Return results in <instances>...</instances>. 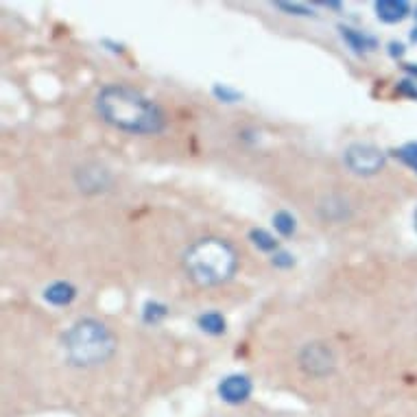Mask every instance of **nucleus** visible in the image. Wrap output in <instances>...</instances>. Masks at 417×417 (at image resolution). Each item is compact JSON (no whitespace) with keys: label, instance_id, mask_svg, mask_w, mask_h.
<instances>
[{"label":"nucleus","instance_id":"1","mask_svg":"<svg viewBox=\"0 0 417 417\" xmlns=\"http://www.w3.org/2000/svg\"><path fill=\"white\" fill-rule=\"evenodd\" d=\"M96 110L114 129L138 136H153L167 125V116L158 103L129 85L103 87L96 96Z\"/></svg>","mask_w":417,"mask_h":417},{"label":"nucleus","instance_id":"2","mask_svg":"<svg viewBox=\"0 0 417 417\" xmlns=\"http://www.w3.org/2000/svg\"><path fill=\"white\" fill-rule=\"evenodd\" d=\"M184 266L188 278L199 287H219L228 282L236 266H238V254L236 249L216 236L199 238L192 243L184 254Z\"/></svg>","mask_w":417,"mask_h":417},{"label":"nucleus","instance_id":"3","mask_svg":"<svg viewBox=\"0 0 417 417\" xmlns=\"http://www.w3.org/2000/svg\"><path fill=\"white\" fill-rule=\"evenodd\" d=\"M64 354L72 367H96L112 359L116 352V339L110 327L99 319L74 321L64 334Z\"/></svg>","mask_w":417,"mask_h":417},{"label":"nucleus","instance_id":"4","mask_svg":"<svg viewBox=\"0 0 417 417\" xmlns=\"http://www.w3.org/2000/svg\"><path fill=\"white\" fill-rule=\"evenodd\" d=\"M343 162L350 169V173L359 177H371L384 169L386 153L380 146L369 144V142H354L346 148Z\"/></svg>","mask_w":417,"mask_h":417},{"label":"nucleus","instance_id":"5","mask_svg":"<svg viewBox=\"0 0 417 417\" xmlns=\"http://www.w3.org/2000/svg\"><path fill=\"white\" fill-rule=\"evenodd\" d=\"M300 367L306 376H312V378L330 376L337 369L334 352L325 343H321V341H312V343H306L300 352Z\"/></svg>","mask_w":417,"mask_h":417},{"label":"nucleus","instance_id":"6","mask_svg":"<svg viewBox=\"0 0 417 417\" xmlns=\"http://www.w3.org/2000/svg\"><path fill=\"white\" fill-rule=\"evenodd\" d=\"M251 391H254V384H251V380L245 374H232L219 382V398L232 407L245 405Z\"/></svg>","mask_w":417,"mask_h":417},{"label":"nucleus","instance_id":"7","mask_svg":"<svg viewBox=\"0 0 417 417\" xmlns=\"http://www.w3.org/2000/svg\"><path fill=\"white\" fill-rule=\"evenodd\" d=\"M74 180H77V186L81 188V192L92 195V192L108 190V186L112 184V175L108 173V169L99 167V164H85V167L77 171Z\"/></svg>","mask_w":417,"mask_h":417},{"label":"nucleus","instance_id":"8","mask_svg":"<svg viewBox=\"0 0 417 417\" xmlns=\"http://www.w3.org/2000/svg\"><path fill=\"white\" fill-rule=\"evenodd\" d=\"M339 33H341V40H343L352 49V53H356V55H365V53H371V51L378 49L376 37H371L363 31H356V28H352V26L339 24Z\"/></svg>","mask_w":417,"mask_h":417},{"label":"nucleus","instance_id":"9","mask_svg":"<svg viewBox=\"0 0 417 417\" xmlns=\"http://www.w3.org/2000/svg\"><path fill=\"white\" fill-rule=\"evenodd\" d=\"M374 9H376L378 20H382L386 24H398L411 13V5L407 0H378Z\"/></svg>","mask_w":417,"mask_h":417},{"label":"nucleus","instance_id":"10","mask_svg":"<svg viewBox=\"0 0 417 417\" xmlns=\"http://www.w3.org/2000/svg\"><path fill=\"white\" fill-rule=\"evenodd\" d=\"M74 297H77V289L70 282H53L51 287L44 289V302L51 306H68L74 302Z\"/></svg>","mask_w":417,"mask_h":417},{"label":"nucleus","instance_id":"11","mask_svg":"<svg viewBox=\"0 0 417 417\" xmlns=\"http://www.w3.org/2000/svg\"><path fill=\"white\" fill-rule=\"evenodd\" d=\"M199 327L205 332V334H212V337H221L225 334V319L219 310H210V312H203L197 319Z\"/></svg>","mask_w":417,"mask_h":417},{"label":"nucleus","instance_id":"12","mask_svg":"<svg viewBox=\"0 0 417 417\" xmlns=\"http://www.w3.org/2000/svg\"><path fill=\"white\" fill-rule=\"evenodd\" d=\"M249 241H251V245H254L258 251H264V254H275V251H278L275 236L269 234L266 230H262V228H254V230H251L249 232Z\"/></svg>","mask_w":417,"mask_h":417},{"label":"nucleus","instance_id":"13","mask_svg":"<svg viewBox=\"0 0 417 417\" xmlns=\"http://www.w3.org/2000/svg\"><path fill=\"white\" fill-rule=\"evenodd\" d=\"M273 228H275V232L280 236L291 238L295 234V230H297V221H295V216L289 210H278L273 214Z\"/></svg>","mask_w":417,"mask_h":417},{"label":"nucleus","instance_id":"14","mask_svg":"<svg viewBox=\"0 0 417 417\" xmlns=\"http://www.w3.org/2000/svg\"><path fill=\"white\" fill-rule=\"evenodd\" d=\"M167 315H169V306H167V304H160V302L148 300V302L142 306V321L148 323V325L160 323Z\"/></svg>","mask_w":417,"mask_h":417},{"label":"nucleus","instance_id":"15","mask_svg":"<svg viewBox=\"0 0 417 417\" xmlns=\"http://www.w3.org/2000/svg\"><path fill=\"white\" fill-rule=\"evenodd\" d=\"M393 155L405 164V167L417 173V142H407L400 148H393Z\"/></svg>","mask_w":417,"mask_h":417},{"label":"nucleus","instance_id":"16","mask_svg":"<svg viewBox=\"0 0 417 417\" xmlns=\"http://www.w3.org/2000/svg\"><path fill=\"white\" fill-rule=\"evenodd\" d=\"M212 94L216 96V101L228 103V105H232V103H238V101H243V92H238V90H234V87L223 85V83H214Z\"/></svg>","mask_w":417,"mask_h":417},{"label":"nucleus","instance_id":"17","mask_svg":"<svg viewBox=\"0 0 417 417\" xmlns=\"http://www.w3.org/2000/svg\"><path fill=\"white\" fill-rule=\"evenodd\" d=\"M280 11H287L291 16H315V11L308 5H300V3H273Z\"/></svg>","mask_w":417,"mask_h":417},{"label":"nucleus","instance_id":"18","mask_svg":"<svg viewBox=\"0 0 417 417\" xmlns=\"http://www.w3.org/2000/svg\"><path fill=\"white\" fill-rule=\"evenodd\" d=\"M271 264L275 266V269H291V266L295 264V256L289 254V251H275V254L271 256Z\"/></svg>","mask_w":417,"mask_h":417},{"label":"nucleus","instance_id":"19","mask_svg":"<svg viewBox=\"0 0 417 417\" xmlns=\"http://www.w3.org/2000/svg\"><path fill=\"white\" fill-rule=\"evenodd\" d=\"M398 92L417 99V85H415V81H402V83L398 85Z\"/></svg>","mask_w":417,"mask_h":417},{"label":"nucleus","instance_id":"20","mask_svg":"<svg viewBox=\"0 0 417 417\" xmlns=\"http://www.w3.org/2000/svg\"><path fill=\"white\" fill-rule=\"evenodd\" d=\"M389 55H391V57H402V55H405V44L391 42V44H389Z\"/></svg>","mask_w":417,"mask_h":417},{"label":"nucleus","instance_id":"21","mask_svg":"<svg viewBox=\"0 0 417 417\" xmlns=\"http://www.w3.org/2000/svg\"><path fill=\"white\" fill-rule=\"evenodd\" d=\"M411 40H413V42H417V28H413V33H411Z\"/></svg>","mask_w":417,"mask_h":417},{"label":"nucleus","instance_id":"22","mask_svg":"<svg viewBox=\"0 0 417 417\" xmlns=\"http://www.w3.org/2000/svg\"><path fill=\"white\" fill-rule=\"evenodd\" d=\"M413 225H415V232H417V210H415V216H413Z\"/></svg>","mask_w":417,"mask_h":417}]
</instances>
